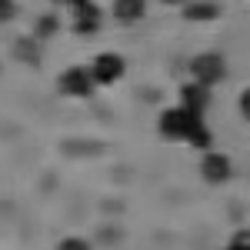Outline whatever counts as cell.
Here are the masks:
<instances>
[{
    "instance_id": "6da1fadb",
    "label": "cell",
    "mask_w": 250,
    "mask_h": 250,
    "mask_svg": "<svg viewBox=\"0 0 250 250\" xmlns=\"http://www.w3.org/2000/svg\"><path fill=\"white\" fill-rule=\"evenodd\" d=\"M157 134L164 137L167 144H184V147H193V150H210L213 137H210V127L204 114H193L187 110L184 104L177 107H167L164 114L157 117Z\"/></svg>"
},
{
    "instance_id": "7a4b0ae2",
    "label": "cell",
    "mask_w": 250,
    "mask_h": 250,
    "mask_svg": "<svg viewBox=\"0 0 250 250\" xmlns=\"http://www.w3.org/2000/svg\"><path fill=\"white\" fill-rule=\"evenodd\" d=\"M57 90L67 100H87L97 90V80L90 74V67H67L57 74Z\"/></svg>"
},
{
    "instance_id": "3957f363",
    "label": "cell",
    "mask_w": 250,
    "mask_h": 250,
    "mask_svg": "<svg viewBox=\"0 0 250 250\" xmlns=\"http://www.w3.org/2000/svg\"><path fill=\"white\" fill-rule=\"evenodd\" d=\"M227 77V60L220 57L217 50H204L190 60V80H200L207 87H217L220 80Z\"/></svg>"
},
{
    "instance_id": "277c9868",
    "label": "cell",
    "mask_w": 250,
    "mask_h": 250,
    "mask_svg": "<svg viewBox=\"0 0 250 250\" xmlns=\"http://www.w3.org/2000/svg\"><path fill=\"white\" fill-rule=\"evenodd\" d=\"M87 67H90V74H94L97 87H114L117 80H124V74H127V60L120 57V54H114V50L97 54Z\"/></svg>"
},
{
    "instance_id": "5b68a950",
    "label": "cell",
    "mask_w": 250,
    "mask_h": 250,
    "mask_svg": "<svg viewBox=\"0 0 250 250\" xmlns=\"http://www.w3.org/2000/svg\"><path fill=\"white\" fill-rule=\"evenodd\" d=\"M200 180L204 184H210V187H220V184H227L233 177V164L227 154H217V150H204L200 157Z\"/></svg>"
},
{
    "instance_id": "8992f818",
    "label": "cell",
    "mask_w": 250,
    "mask_h": 250,
    "mask_svg": "<svg viewBox=\"0 0 250 250\" xmlns=\"http://www.w3.org/2000/svg\"><path fill=\"white\" fill-rule=\"evenodd\" d=\"M100 27H104V10L97 7L94 0L83 3V7H77V10H70V30H74L77 37H94Z\"/></svg>"
},
{
    "instance_id": "52a82bcc",
    "label": "cell",
    "mask_w": 250,
    "mask_h": 250,
    "mask_svg": "<svg viewBox=\"0 0 250 250\" xmlns=\"http://www.w3.org/2000/svg\"><path fill=\"white\" fill-rule=\"evenodd\" d=\"M210 100H213V87L200 83V80H187V83L180 87V100H177V104H184L193 114H207Z\"/></svg>"
},
{
    "instance_id": "ba28073f",
    "label": "cell",
    "mask_w": 250,
    "mask_h": 250,
    "mask_svg": "<svg viewBox=\"0 0 250 250\" xmlns=\"http://www.w3.org/2000/svg\"><path fill=\"white\" fill-rule=\"evenodd\" d=\"M110 14L117 23H140L147 17V0H114Z\"/></svg>"
},
{
    "instance_id": "9c48e42d",
    "label": "cell",
    "mask_w": 250,
    "mask_h": 250,
    "mask_svg": "<svg viewBox=\"0 0 250 250\" xmlns=\"http://www.w3.org/2000/svg\"><path fill=\"white\" fill-rule=\"evenodd\" d=\"M184 17L190 23H207V20L220 17V3L217 0H187L184 3Z\"/></svg>"
},
{
    "instance_id": "30bf717a",
    "label": "cell",
    "mask_w": 250,
    "mask_h": 250,
    "mask_svg": "<svg viewBox=\"0 0 250 250\" xmlns=\"http://www.w3.org/2000/svg\"><path fill=\"white\" fill-rule=\"evenodd\" d=\"M224 250H250V227H244V230H237L227 240V247Z\"/></svg>"
},
{
    "instance_id": "8fae6325",
    "label": "cell",
    "mask_w": 250,
    "mask_h": 250,
    "mask_svg": "<svg viewBox=\"0 0 250 250\" xmlns=\"http://www.w3.org/2000/svg\"><path fill=\"white\" fill-rule=\"evenodd\" d=\"M57 250H90V244L83 240V237H67V240H60Z\"/></svg>"
},
{
    "instance_id": "7c38bea8",
    "label": "cell",
    "mask_w": 250,
    "mask_h": 250,
    "mask_svg": "<svg viewBox=\"0 0 250 250\" xmlns=\"http://www.w3.org/2000/svg\"><path fill=\"white\" fill-rule=\"evenodd\" d=\"M17 17V3L14 0H0V23H10Z\"/></svg>"
},
{
    "instance_id": "4fadbf2b",
    "label": "cell",
    "mask_w": 250,
    "mask_h": 250,
    "mask_svg": "<svg viewBox=\"0 0 250 250\" xmlns=\"http://www.w3.org/2000/svg\"><path fill=\"white\" fill-rule=\"evenodd\" d=\"M50 34H57V20L54 17L37 20V37H50Z\"/></svg>"
},
{
    "instance_id": "5bb4252c",
    "label": "cell",
    "mask_w": 250,
    "mask_h": 250,
    "mask_svg": "<svg viewBox=\"0 0 250 250\" xmlns=\"http://www.w3.org/2000/svg\"><path fill=\"white\" fill-rule=\"evenodd\" d=\"M237 107H240V117H244V120L250 124V87L244 90V94H240V100H237Z\"/></svg>"
},
{
    "instance_id": "9a60e30c",
    "label": "cell",
    "mask_w": 250,
    "mask_h": 250,
    "mask_svg": "<svg viewBox=\"0 0 250 250\" xmlns=\"http://www.w3.org/2000/svg\"><path fill=\"white\" fill-rule=\"evenodd\" d=\"M50 3H57V7H67V10H77V7L90 3V0H50Z\"/></svg>"
},
{
    "instance_id": "2e32d148",
    "label": "cell",
    "mask_w": 250,
    "mask_h": 250,
    "mask_svg": "<svg viewBox=\"0 0 250 250\" xmlns=\"http://www.w3.org/2000/svg\"><path fill=\"white\" fill-rule=\"evenodd\" d=\"M160 3H164V7H184L187 0H160Z\"/></svg>"
}]
</instances>
